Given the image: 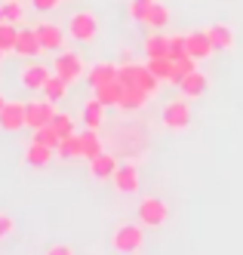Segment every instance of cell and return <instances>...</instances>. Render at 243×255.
I'll return each mask as SVG.
<instances>
[{"instance_id":"obj_1","label":"cell","mask_w":243,"mask_h":255,"mask_svg":"<svg viewBox=\"0 0 243 255\" xmlns=\"http://www.w3.org/2000/svg\"><path fill=\"white\" fill-rule=\"evenodd\" d=\"M126 89H142V93H148V96H157L160 93V83L163 80H157L154 74H151V68L148 65H136V62H126V65H120V77H117Z\"/></svg>"},{"instance_id":"obj_2","label":"cell","mask_w":243,"mask_h":255,"mask_svg":"<svg viewBox=\"0 0 243 255\" xmlns=\"http://www.w3.org/2000/svg\"><path fill=\"white\" fill-rule=\"evenodd\" d=\"M142 228L145 225H129V222L117 225L114 234H111V249L120 252V255H139L142 246H145V231Z\"/></svg>"},{"instance_id":"obj_3","label":"cell","mask_w":243,"mask_h":255,"mask_svg":"<svg viewBox=\"0 0 243 255\" xmlns=\"http://www.w3.org/2000/svg\"><path fill=\"white\" fill-rule=\"evenodd\" d=\"M160 120H163V126H166L170 132H188L191 123H194V114H191L188 99H173V102H166Z\"/></svg>"},{"instance_id":"obj_4","label":"cell","mask_w":243,"mask_h":255,"mask_svg":"<svg viewBox=\"0 0 243 255\" xmlns=\"http://www.w3.org/2000/svg\"><path fill=\"white\" fill-rule=\"evenodd\" d=\"M136 212H139V222L145 228H163L170 222V203L160 197H142Z\"/></svg>"},{"instance_id":"obj_5","label":"cell","mask_w":243,"mask_h":255,"mask_svg":"<svg viewBox=\"0 0 243 255\" xmlns=\"http://www.w3.org/2000/svg\"><path fill=\"white\" fill-rule=\"evenodd\" d=\"M68 34H71V40H77V43H96L99 37V19L92 12H74L71 19H68Z\"/></svg>"},{"instance_id":"obj_6","label":"cell","mask_w":243,"mask_h":255,"mask_svg":"<svg viewBox=\"0 0 243 255\" xmlns=\"http://www.w3.org/2000/svg\"><path fill=\"white\" fill-rule=\"evenodd\" d=\"M52 74H59V77L68 80V83H77V80L83 77V59L77 56V52H71V49L55 52V59H52Z\"/></svg>"},{"instance_id":"obj_7","label":"cell","mask_w":243,"mask_h":255,"mask_svg":"<svg viewBox=\"0 0 243 255\" xmlns=\"http://www.w3.org/2000/svg\"><path fill=\"white\" fill-rule=\"evenodd\" d=\"M55 102H49V99H43V102H28L25 105V126L34 132V129H40V126H46V123H52L55 120Z\"/></svg>"},{"instance_id":"obj_8","label":"cell","mask_w":243,"mask_h":255,"mask_svg":"<svg viewBox=\"0 0 243 255\" xmlns=\"http://www.w3.org/2000/svg\"><path fill=\"white\" fill-rule=\"evenodd\" d=\"M114 191L117 194H139V188H142V178H139V166L136 163H120L117 166V172H114Z\"/></svg>"},{"instance_id":"obj_9","label":"cell","mask_w":243,"mask_h":255,"mask_svg":"<svg viewBox=\"0 0 243 255\" xmlns=\"http://www.w3.org/2000/svg\"><path fill=\"white\" fill-rule=\"evenodd\" d=\"M49 77H52L49 65H40V62H31V65H25L22 71H18V83H22L25 89H37V93L43 89V83Z\"/></svg>"},{"instance_id":"obj_10","label":"cell","mask_w":243,"mask_h":255,"mask_svg":"<svg viewBox=\"0 0 243 255\" xmlns=\"http://www.w3.org/2000/svg\"><path fill=\"white\" fill-rule=\"evenodd\" d=\"M37 37H40V46L43 52H62L65 49V31L59 25H52V22H43V25H37Z\"/></svg>"},{"instance_id":"obj_11","label":"cell","mask_w":243,"mask_h":255,"mask_svg":"<svg viewBox=\"0 0 243 255\" xmlns=\"http://www.w3.org/2000/svg\"><path fill=\"white\" fill-rule=\"evenodd\" d=\"M213 52H216V43L210 40L207 28H203V31H191V34H188V56H191V59L207 62V59H213Z\"/></svg>"},{"instance_id":"obj_12","label":"cell","mask_w":243,"mask_h":255,"mask_svg":"<svg viewBox=\"0 0 243 255\" xmlns=\"http://www.w3.org/2000/svg\"><path fill=\"white\" fill-rule=\"evenodd\" d=\"M0 129L3 132L25 129V102H6L3 114H0Z\"/></svg>"},{"instance_id":"obj_13","label":"cell","mask_w":243,"mask_h":255,"mask_svg":"<svg viewBox=\"0 0 243 255\" xmlns=\"http://www.w3.org/2000/svg\"><path fill=\"white\" fill-rule=\"evenodd\" d=\"M117 157L114 154H108V151H102L99 157H92L89 160V175L96 178V181H105V178H114V172H117Z\"/></svg>"},{"instance_id":"obj_14","label":"cell","mask_w":243,"mask_h":255,"mask_svg":"<svg viewBox=\"0 0 243 255\" xmlns=\"http://www.w3.org/2000/svg\"><path fill=\"white\" fill-rule=\"evenodd\" d=\"M40 52H43V46H40V37H37V31H34V28L18 31V40H15V56H22V59H37Z\"/></svg>"},{"instance_id":"obj_15","label":"cell","mask_w":243,"mask_h":255,"mask_svg":"<svg viewBox=\"0 0 243 255\" xmlns=\"http://www.w3.org/2000/svg\"><path fill=\"white\" fill-rule=\"evenodd\" d=\"M179 89H182L185 99H200V96H207V89H210V77L197 68V71H191V74L179 83Z\"/></svg>"},{"instance_id":"obj_16","label":"cell","mask_w":243,"mask_h":255,"mask_svg":"<svg viewBox=\"0 0 243 255\" xmlns=\"http://www.w3.org/2000/svg\"><path fill=\"white\" fill-rule=\"evenodd\" d=\"M52 154H55V148H46V144H40V141H31L25 148V163L31 169H46L52 163Z\"/></svg>"},{"instance_id":"obj_17","label":"cell","mask_w":243,"mask_h":255,"mask_svg":"<svg viewBox=\"0 0 243 255\" xmlns=\"http://www.w3.org/2000/svg\"><path fill=\"white\" fill-rule=\"evenodd\" d=\"M117 77H120V68L114 62H99V65H92V71H89V86L99 89V86L117 80Z\"/></svg>"},{"instance_id":"obj_18","label":"cell","mask_w":243,"mask_h":255,"mask_svg":"<svg viewBox=\"0 0 243 255\" xmlns=\"http://www.w3.org/2000/svg\"><path fill=\"white\" fill-rule=\"evenodd\" d=\"M105 111H108V108L102 105V99H96V96H92L86 105H83V123H86V129H102V126H105Z\"/></svg>"},{"instance_id":"obj_19","label":"cell","mask_w":243,"mask_h":255,"mask_svg":"<svg viewBox=\"0 0 243 255\" xmlns=\"http://www.w3.org/2000/svg\"><path fill=\"white\" fill-rule=\"evenodd\" d=\"M145 52H148V59H163V56H170V34L151 31V34L145 37Z\"/></svg>"},{"instance_id":"obj_20","label":"cell","mask_w":243,"mask_h":255,"mask_svg":"<svg viewBox=\"0 0 243 255\" xmlns=\"http://www.w3.org/2000/svg\"><path fill=\"white\" fill-rule=\"evenodd\" d=\"M207 34H210V40L216 43V49H234V46H237L234 28H231V25H225V22L210 25V28H207Z\"/></svg>"},{"instance_id":"obj_21","label":"cell","mask_w":243,"mask_h":255,"mask_svg":"<svg viewBox=\"0 0 243 255\" xmlns=\"http://www.w3.org/2000/svg\"><path fill=\"white\" fill-rule=\"evenodd\" d=\"M25 0H3L0 3V25H18L25 19Z\"/></svg>"},{"instance_id":"obj_22","label":"cell","mask_w":243,"mask_h":255,"mask_svg":"<svg viewBox=\"0 0 243 255\" xmlns=\"http://www.w3.org/2000/svg\"><path fill=\"white\" fill-rule=\"evenodd\" d=\"M148 99H151V96H148V93H142V89H126L123 86V99H120V111H126V114H133V111H142V108L148 105Z\"/></svg>"},{"instance_id":"obj_23","label":"cell","mask_w":243,"mask_h":255,"mask_svg":"<svg viewBox=\"0 0 243 255\" xmlns=\"http://www.w3.org/2000/svg\"><path fill=\"white\" fill-rule=\"evenodd\" d=\"M96 99H102L105 108H117L120 99H123V83H120V80H111V83L99 86V89H96Z\"/></svg>"},{"instance_id":"obj_24","label":"cell","mask_w":243,"mask_h":255,"mask_svg":"<svg viewBox=\"0 0 243 255\" xmlns=\"http://www.w3.org/2000/svg\"><path fill=\"white\" fill-rule=\"evenodd\" d=\"M170 19H173V12H170V6H166V3H160V0H157V3L151 6V12H148V19H145V25L151 28V31H163L166 25H170Z\"/></svg>"},{"instance_id":"obj_25","label":"cell","mask_w":243,"mask_h":255,"mask_svg":"<svg viewBox=\"0 0 243 255\" xmlns=\"http://www.w3.org/2000/svg\"><path fill=\"white\" fill-rule=\"evenodd\" d=\"M68 86H71L68 80H62L59 74H52V77L43 83V89H40V93H43V99H49V102H55V105H59V102L68 96Z\"/></svg>"},{"instance_id":"obj_26","label":"cell","mask_w":243,"mask_h":255,"mask_svg":"<svg viewBox=\"0 0 243 255\" xmlns=\"http://www.w3.org/2000/svg\"><path fill=\"white\" fill-rule=\"evenodd\" d=\"M59 154L62 160H77V157H83V144H80V132H71V135H65L62 138V144H59Z\"/></svg>"},{"instance_id":"obj_27","label":"cell","mask_w":243,"mask_h":255,"mask_svg":"<svg viewBox=\"0 0 243 255\" xmlns=\"http://www.w3.org/2000/svg\"><path fill=\"white\" fill-rule=\"evenodd\" d=\"M191 71H197V59H191V56L173 59V74H170V83H173V86H179L185 77L191 74Z\"/></svg>"},{"instance_id":"obj_28","label":"cell","mask_w":243,"mask_h":255,"mask_svg":"<svg viewBox=\"0 0 243 255\" xmlns=\"http://www.w3.org/2000/svg\"><path fill=\"white\" fill-rule=\"evenodd\" d=\"M31 141H40V144H46V148H55V151H59V144H62V132L55 129L52 123H46V126H40V129H34Z\"/></svg>"},{"instance_id":"obj_29","label":"cell","mask_w":243,"mask_h":255,"mask_svg":"<svg viewBox=\"0 0 243 255\" xmlns=\"http://www.w3.org/2000/svg\"><path fill=\"white\" fill-rule=\"evenodd\" d=\"M80 144H83V160H92V157H99V154H102V138H99L96 129L80 132Z\"/></svg>"},{"instance_id":"obj_30","label":"cell","mask_w":243,"mask_h":255,"mask_svg":"<svg viewBox=\"0 0 243 255\" xmlns=\"http://www.w3.org/2000/svg\"><path fill=\"white\" fill-rule=\"evenodd\" d=\"M154 3H157V0H129V3H126L129 19L145 25V19H148V12H151V6H154Z\"/></svg>"},{"instance_id":"obj_31","label":"cell","mask_w":243,"mask_h":255,"mask_svg":"<svg viewBox=\"0 0 243 255\" xmlns=\"http://www.w3.org/2000/svg\"><path fill=\"white\" fill-rule=\"evenodd\" d=\"M148 68H151V74L163 83H170V74H173V59L163 56V59H148Z\"/></svg>"},{"instance_id":"obj_32","label":"cell","mask_w":243,"mask_h":255,"mask_svg":"<svg viewBox=\"0 0 243 255\" xmlns=\"http://www.w3.org/2000/svg\"><path fill=\"white\" fill-rule=\"evenodd\" d=\"M15 40H18L15 25H0V49H3V56L15 52Z\"/></svg>"},{"instance_id":"obj_33","label":"cell","mask_w":243,"mask_h":255,"mask_svg":"<svg viewBox=\"0 0 243 255\" xmlns=\"http://www.w3.org/2000/svg\"><path fill=\"white\" fill-rule=\"evenodd\" d=\"M12 234H15V218H12L9 212H3V209H0V243H3V240H9Z\"/></svg>"},{"instance_id":"obj_34","label":"cell","mask_w":243,"mask_h":255,"mask_svg":"<svg viewBox=\"0 0 243 255\" xmlns=\"http://www.w3.org/2000/svg\"><path fill=\"white\" fill-rule=\"evenodd\" d=\"M52 126H55V129H59V132H62V138L74 132V120H71L68 114H62V111H59V114H55V120H52Z\"/></svg>"},{"instance_id":"obj_35","label":"cell","mask_w":243,"mask_h":255,"mask_svg":"<svg viewBox=\"0 0 243 255\" xmlns=\"http://www.w3.org/2000/svg\"><path fill=\"white\" fill-rule=\"evenodd\" d=\"M59 3H62V0H31V6H34L37 12H52Z\"/></svg>"},{"instance_id":"obj_36","label":"cell","mask_w":243,"mask_h":255,"mask_svg":"<svg viewBox=\"0 0 243 255\" xmlns=\"http://www.w3.org/2000/svg\"><path fill=\"white\" fill-rule=\"evenodd\" d=\"M43 255H74V249H71L68 243H52Z\"/></svg>"},{"instance_id":"obj_37","label":"cell","mask_w":243,"mask_h":255,"mask_svg":"<svg viewBox=\"0 0 243 255\" xmlns=\"http://www.w3.org/2000/svg\"><path fill=\"white\" fill-rule=\"evenodd\" d=\"M3 108H6V99H3V96H0V114H3Z\"/></svg>"},{"instance_id":"obj_38","label":"cell","mask_w":243,"mask_h":255,"mask_svg":"<svg viewBox=\"0 0 243 255\" xmlns=\"http://www.w3.org/2000/svg\"><path fill=\"white\" fill-rule=\"evenodd\" d=\"M0 59H3V49H0Z\"/></svg>"},{"instance_id":"obj_39","label":"cell","mask_w":243,"mask_h":255,"mask_svg":"<svg viewBox=\"0 0 243 255\" xmlns=\"http://www.w3.org/2000/svg\"><path fill=\"white\" fill-rule=\"evenodd\" d=\"M62 3H65V0H62Z\"/></svg>"}]
</instances>
